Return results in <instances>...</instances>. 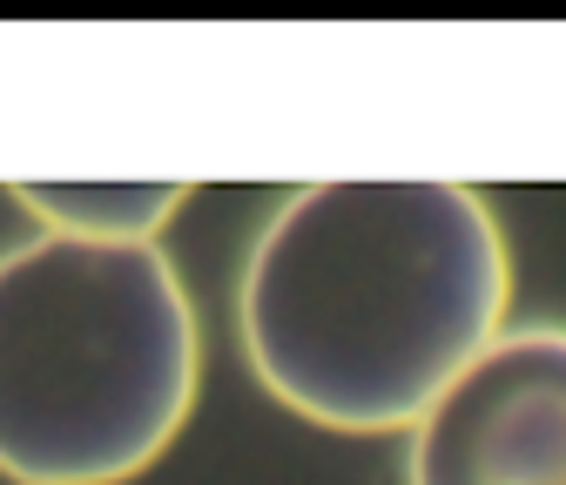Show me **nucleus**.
Here are the masks:
<instances>
[{"label":"nucleus","instance_id":"obj_1","mask_svg":"<svg viewBox=\"0 0 566 485\" xmlns=\"http://www.w3.org/2000/svg\"><path fill=\"white\" fill-rule=\"evenodd\" d=\"M513 256L465 182H311L237 276L256 384L324 432H411L506 330Z\"/></svg>","mask_w":566,"mask_h":485},{"label":"nucleus","instance_id":"obj_2","mask_svg":"<svg viewBox=\"0 0 566 485\" xmlns=\"http://www.w3.org/2000/svg\"><path fill=\"white\" fill-rule=\"evenodd\" d=\"M202 330L163 243L48 236L0 250V472L122 485L196 411Z\"/></svg>","mask_w":566,"mask_h":485},{"label":"nucleus","instance_id":"obj_3","mask_svg":"<svg viewBox=\"0 0 566 485\" xmlns=\"http://www.w3.org/2000/svg\"><path fill=\"white\" fill-rule=\"evenodd\" d=\"M405 485H566V324L492 337L411 425Z\"/></svg>","mask_w":566,"mask_h":485},{"label":"nucleus","instance_id":"obj_4","mask_svg":"<svg viewBox=\"0 0 566 485\" xmlns=\"http://www.w3.org/2000/svg\"><path fill=\"white\" fill-rule=\"evenodd\" d=\"M34 230L82 243H156L189 202V182H14Z\"/></svg>","mask_w":566,"mask_h":485}]
</instances>
